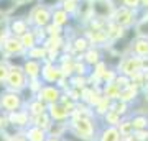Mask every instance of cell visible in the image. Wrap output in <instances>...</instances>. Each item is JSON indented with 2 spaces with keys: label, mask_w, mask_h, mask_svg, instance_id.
Here are the masks:
<instances>
[{
  "label": "cell",
  "mask_w": 148,
  "mask_h": 141,
  "mask_svg": "<svg viewBox=\"0 0 148 141\" xmlns=\"http://www.w3.org/2000/svg\"><path fill=\"white\" fill-rule=\"evenodd\" d=\"M73 46H74V49H76L77 52L84 54V52L87 51V48L90 46V43L87 41V38H86V36H77L73 41Z\"/></svg>",
  "instance_id": "484cf974"
},
{
  "label": "cell",
  "mask_w": 148,
  "mask_h": 141,
  "mask_svg": "<svg viewBox=\"0 0 148 141\" xmlns=\"http://www.w3.org/2000/svg\"><path fill=\"white\" fill-rule=\"evenodd\" d=\"M119 92H120V89L117 87L114 82H107L106 85V90L102 92V97H106V99L109 100H117L119 99Z\"/></svg>",
  "instance_id": "d4e9b609"
},
{
  "label": "cell",
  "mask_w": 148,
  "mask_h": 141,
  "mask_svg": "<svg viewBox=\"0 0 148 141\" xmlns=\"http://www.w3.org/2000/svg\"><path fill=\"white\" fill-rule=\"evenodd\" d=\"M63 77L64 76L61 74L59 66H56L54 63L41 64V74H40V79H41L43 84H58Z\"/></svg>",
  "instance_id": "52a82bcc"
},
{
  "label": "cell",
  "mask_w": 148,
  "mask_h": 141,
  "mask_svg": "<svg viewBox=\"0 0 148 141\" xmlns=\"http://www.w3.org/2000/svg\"><path fill=\"white\" fill-rule=\"evenodd\" d=\"M74 2H77V3H81V2H82V0H74Z\"/></svg>",
  "instance_id": "836d02e7"
},
{
  "label": "cell",
  "mask_w": 148,
  "mask_h": 141,
  "mask_svg": "<svg viewBox=\"0 0 148 141\" xmlns=\"http://www.w3.org/2000/svg\"><path fill=\"white\" fill-rule=\"evenodd\" d=\"M117 128H119V131H120L122 140H123L125 136H128V135L133 133V128H132V125H130V120H128V118H122V121L119 123Z\"/></svg>",
  "instance_id": "4316f807"
},
{
  "label": "cell",
  "mask_w": 148,
  "mask_h": 141,
  "mask_svg": "<svg viewBox=\"0 0 148 141\" xmlns=\"http://www.w3.org/2000/svg\"><path fill=\"white\" fill-rule=\"evenodd\" d=\"M5 89L15 90V92H23V89L28 85V79L23 74L20 66H8V74L5 77Z\"/></svg>",
  "instance_id": "3957f363"
},
{
  "label": "cell",
  "mask_w": 148,
  "mask_h": 141,
  "mask_svg": "<svg viewBox=\"0 0 148 141\" xmlns=\"http://www.w3.org/2000/svg\"><path fill=\"white\" fill-rule=\"evenodd\" d=\"M128 120H130V125H132L133 131L148 130V116H145V115H132Z\"/></svg>",
  "instance_id": "44dd1931"
},
{
  "label": "cell",
  "mask_w": 148,
  "mask_h": 141,
  "mask_svg": "<svg viewBox=\"0 0 148 141\" xmlns=\"http://www.w3.org/2000/svg\"><path fill=\"white\" fill-rule=\"evenodd\" d=\"M0 49L3 52V56H7V58H12V56H15V54H25V49L21 46L20 40L16 36H12V35L7 38L3 43H0Z\"/></svg>",
  "instance_id": "ba28073f"
},
{
  "label": "cell",
  "mask_w": 148,
  "mask_h": 141,
  "mask_svg": "<svg viewBox=\"0 0 148 141\" xmlns=\"http://www.w3.org/2000/svg\"><path fill=\"white\" fill-rule=\"evenodd\" d=\"M69 21H71V16H69L59 5L54 7V8H51V23L64 28V26L69 25Z\"/></svg>",
  "instance_id": "2e32d148"
},
{
  "label": "cell",
  "mask_w": 148,
  "mask_h": 141,
  "mask_svg": "<svg viewBox=\"0 0 148 141\" xmlns=\"http://www.w3.org/2000/svg\"><path fill=\"white\" fill-rule=\"evenodd\" d=\"M120 7H127L130 10H138L140 8V0H120Z\"/></svg>",
  "instance_id": "83f0119b"
},
{
  "label": "cell",
  "mask_w": 148,
  "mask_h": 141,
  "mask_svg": "<svg viewBox=\"0 0 148 141\" xmlns=\"http://www.w3.org/2000/svg\"><path fill=\"white\" fill-rule=\"evenodd\" d=\"M61 95H63V90L59 89L56 84H43L35 97L40 99L45 105H51V104L59 102Z\"/></svg>",
  "instance_id": "5b68a950"
},
{
  "label": "cell",
  "mask_w": 148,
  "mask_h": 141,
  "mask_svg": "<svg viewBox=\"0 0 148 141\" xmlns=\"http://www.w3.org/2000/svg\"><path fill=\"white\" fill-rule=\"evenodd\" d=\"M15 2H16V0H15ZM20 2H23V0H20Z\"/></svg>",
  "instance_id": "e575fe53"
},
{
  "label": "cell",
  "mask_w": 148,
  "mask_h": 141,
  "mask_svg": "<svg viewBox=\"0 0 148 141\" xmlns=\"http://www.w3.org/2000/svg\"><path fill=\"white\" fill-rule=\"evenodd\" d=\"M59 7H61V8H63L69 16H74V15H77L79 3H77V2H74V0H61Z\"/></svg>",
  "instance_id": "cb8c5ba5"
},
{
  "label": "cell",
  "mask_w": 148,
  "mask_h": 141,
  "mask_svg": "<svg viewBox=\"0 0 148 141\" xmlns=\"http://www.w3.org/2000/svg\"><path fill=\"white\" fill-rule=\"evenodd\" d=\"M18 40H20L21 46H23V49H25V51H27V49H30V48H33L35 44H40V43H38V38H36V35H35V31H33V30H28L27 33H23Z\"/></svg>",
  "instance_id": "7402d4cb"
},
{
  "label": "cell",
  "mask_w": 148,
  "mask_h": 141,
  "mask_svg": "<svg viewBox=\"0 0 148 141\" xmlns=\"http://www.w3.org/2000/svg\"><path fill=\"white\" fill-rule=\"evenodd\" d=\"M95 141H122L120 131L117 126H104L101 133H95Z\"/></svg>",
  "instance_id": "9a60e30c"
},
{
  "label": "cell",
  "mask_w": 148,
  "mask_h": 141,
  "mask_svg": "<svg viewBox=\"0 0 148 141\" xmlns=\"http://www.w3.org/2000/svg\"><path fill=\"white\" fill-rule=\"evenodd\" d=\"M23 136H25L27 141H45L48 135H46L45 130H41V128H38V126H35V125H30V126L25 128Z\"/></svg>",
  "instance_id": "e0dca14e"
},
{
  "label": "cell",
  "mask_w": 148,
  "mask_h": 141,
  "mask_svg": "<svg viewBox=\"0 0 148 141\" xmlns=\"http://www.w3.org/2000/svg\"><path fill=\"white\" fill-rule=\"evenodd\" d=\"M10 141H27V140H25V136H23V133H21V135L12 136V140H10Z\"/></svg>",
  "instance_id": "4dcf8cb0"
},
{
  "label": "cell",
  "mask_w": 148,
  "mask_h": 141,
  "mask_svg": "<svg viewBox=\"0 0 148 141\" xmlns=\"http://www.w3.org/2000/svg\"><path fill=\"white\" fill-rule=\"evenodd\" d=\"M46 113L49 115L51 121H59V123H63V121H68L69 120V112L64 108L59 102L48 105V107H46Z\"/></svg>",
  "instance_id": "7c38bea8"
},
{
  "label": "cell",
  "mask_w": 148,
  "mask_h": 141,
  "mask_svg": "<svg viewBox=\"0 0 148 141\" xmlns=\"http://www.w3.org/2000/svg\"><path fill=\"white\" fill-rule=\"evenodd\" d=\"M102 118L106 121V126H119V123L122 121V116L119 113H115L114 110H107L102 115Z\"/></svg>",
  "instance_id": "603a6c76"
},
{
  "label": "cell",
  "mask_w": 148,
  "mask_h": 141,
  "mask_svg": "<svg viewBox=\"0 0 148 141\" xmlns=\"http://www.w3.org/2000/svg\"><path fill=\"white\" fill-rule=\"evenodd\" d=\"M128 52L133 54V56H138V58L145 59L148 56V38L138 36V38H135V40H132Z\"/></svg>",
  "instance_id": "4fadbf2b"
},
{
  "label": "cell",
  "mask_w": 148,
  "mask_h": 141,
  "mask_svg": "<svg viewBox=\"0 0 148 141\" xmlns=\"http://www.w3.org/2000/svg\"><path fill=\"white\" fill-rule=\"evenodd\" d=\"M40 0H23L21 3L15 5L10 10V18H21V20H28V16L32 13V10L35 8Z\"/></svg>",
  "instance_id": "30bf717a"
},
{
  "label": "cell",
  "mask_w": 148,
  "mask_h": 141,
  "mask_svg": "<svg viewBox=\"0 0 148 141\" xmlns=\"http://www.w3.org/2000/svg\"><path fill=\"white\" fill-rule=\"evenodd\" d=\"M20 67H21V71H23V74L27 76L28 80H32V79H40V74H41V61L25 58Z\"/></svg>",
  "instance_id": "8fae6325"
},
{
  "label": "cell",
  "mask_w": 148,
  "mask_h": 141,
  "mask_svg": "<svg viewBox=\"0 0 148 141\" xmlns=\"http://www.w3.org/2000/svg\"><path fill=\"white\" fill-rule=\"evenodd\" d=\"M7 121L8 126L18 128V130H25L27 126H30V115H28L27 110H16L12 113H7Z\"/></svg>",
  "instance_id": "9c48e42d"
},
{
  "label": "cell",
  "mask_w": 148,
  "mask_h": 141,
  "mask_svg": "<svg viewBox=\"0 0 148 141\" xmlns=\"http://www.w3.org/2000/svg\"><path fill=\"white\" fill-rule=\"evenodd\" d=\"M7 74H8V64L3 59V61H0V82H5Z\"/></svg>",
  "instance_id": "f1b7e54d"
},
{
  "label": "cell",
  "mask_w": 148,
  "mask_h": 141,
  "mask_svg": "<svg viewBox=\"0 0 148 141\" xmlns=\"http://www.w3.org/2000/svg\"><path fill=\"white\" fill-rule=\"evenodd\" d=\"M40 3L49 7V8H54V7H58L61 3V0H40Z\"/></svg>",
  "instance_id": "f546056e"
},
{
  "label": "cell",
  "mask_w": 148,
  "mask_h": 141,
  "mask_svg": "<svg viewBox=\"0 0 148 141\" xmlns=\"http://www.w3.org/2000/svg\"><path fill=\"white\" fill-rule=\"evenodd\" d=\"M142 71H145V61L138 56H133V54L122 56L119 64H117V74L127 76V77H132Z\"/></svg>",
  "instance_id": "6da1fadb"
},
{
  "label": "cell",
  "mask_w": 148,
  "mask_h": 141,
  "mask_svg": "<svg viewBox=\"0 0 148 141\" xmlns=\"http://www.w3.org/2000/svg\"><path fill=\"white\" fill-rule=\"evenodd\" d=\"M30 30V23L28 20H21V18H8V31L13 36L20 38L23 33H27Z\"/></svg>",
  "instance_id": "5bb4252c"
},
{
  "label": "cell",
  "mask_w": 148,
  "mask_h": 141,
  "mask_svg": "<svg viewBox=\"0 0 148 141\" xmlns=\"http://www.w3.org/2000/svg\"><path fill=\"white\" fill-rule=\"evenodd\" d=\"M28 23H33L36 28H45L48 23H51V8L38 2L28 16Z\"/></svg>",
  "instance_id": "277c9868"
},
{
  "label": "cell",
  "mask_w": 148,
  "mask_h": 141,
  "mask_svg": "<svg viewBox=\"0 0 148 141\" xmlns=\"http://www.w3.org/2000/svg\"><path fill=\"white\" fill-rule=\"evenodd\" d=\"M0 141H7L5 140V133H3V131H0Z\"/></svg>",
  "instance_id": "d6a6232c"
},
{
  "label": "cell",
  "mask_w": 148,
  "mask_h": 141,
  "mask_svg": "<svg viewBox=\"0 0 148 141\" xmlns=\"http://www.w3.org/2000/svg\"><path fill=\"white\" fill-rule=\"evenodd\" d=\"M0 16H2V15H0Z\"/></svg>",
  "instance_id": "d590c367"
},
{
  "label": "cell",
  "mask_w": 148,
  "mask_h": 141,
  "mask_svg": "<svg viewBox=\"0 0 148 141\" xmlns=\"http://www.w3.org/2000/svg\"><path fill=\"white\" fill-rule=\"evenodd\" d=\"M82 61H84L87 66H95L97 63H101V61H102L101 49H99L97 46H89V48H87V51L84 52Z\"/></svg>",
  "instance_id": "ac0fdd59"
},
{
  "label": "cell",
  "mask_w": 148,
  "mask_h": 141,
  "mask_svg": "<svg viewBox=\"0 0 148 141\" xmlns=\"http://www.w3.org/2000/svg\"><path fill=\"white\" fill-rule=\"evenodd\" d=\"M46 52H48V49L43 44H35L33 48L25 51V56L30 59H36V61H45L46 59Z\"/></svg>",
  "instance_id": "ffe728a7"
},
{
  "label": "cell",
  "mask_w": 148,
  "mask_h": 141,
  "mask_svg": "<svg viewBox=\"0 0 148 141\" xmlns=\"http://www.w3.org/2000/svg\"><path fill=\"white\" fill-rule=\"evenodd\" d=\"M112 20L122 28H130L137 23V10H130L127 7H117L112 13Z\"/></svg>",
  "instance_id": "8992f818"
},
{
  "label": "cell",
  "mask_w": 148,
  "mask_h": 141,
  "mask_svg": "<svg viewBox=\"0 0 148 141\" xmlns=\"http://www.w3.org/2000/svg\"><path fill=\"white\" fill-rule=\"evenodd\" d=\"M25 100L21 97V92H15V90L5 89L0 94V110L3 113H12L16 110L23 108Z\"/></svg>",
  "instance_id": "7a4b0ae2"
},
{
  "label": "cell",
  "mask_w": 148,
  "mask_h": 141,
  "mask_svg": "<svg viewBox=\"0 0 148 141\" xmlns=\"http://www.w3.org/2000/svg\"><path fill=\"white\" fill-rule=\"evenodd\" d=\"M45 141H63V138L61 136H46Z\"/></svg>",
  "instance_id": "1f68e13d"
},
{
  "label": "cell",
  "mask_w": 148,
  "mask_h": 141,
  "mask_svg": "<svg viewBox=\"0 0 148 141\" xmlns=\"http://www.w3.org/2000/svg\"><path fill=\"white\" fill-rule=\"evenodd\" d=\"M46 107H48V105H45L40 99L32 97V99L28 100V104H27V112H28V115H30V116L41 115V113L46 112Z\"/></svg>",
  "instance_id": "d6986e66"
}]
</instances>
